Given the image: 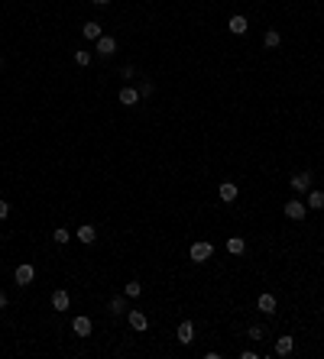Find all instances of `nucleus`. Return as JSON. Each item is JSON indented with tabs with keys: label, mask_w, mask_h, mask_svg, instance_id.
<instances>
[{
	"label": "nucleus",
	"mask_w": 324,
	"mask_h": 359,
	"mask_svg": "<svg viewBox=\"0 0 324 359\" xmlns=\"http://www.w3.org/2000/svg\"><path fill=\"white\" fill-rule=\"evenodd\" d=\"M211 256H214V246H211V243H204V240L191 243V249H188V259H191V262H208Z\"/></svg>",
	"instance_id": "1"
},
{
	"label": "nucleus",
	"mask_w": 324,
	"mask_h": 359,
	"mask_svg": "<svg viewBox=\"0 0 324 359\" xmlns=\"http://www.w3.org/2000/svg\"><path fill=\"white\" fill-rule=\"evenodd\" d=\"M282 214L288 217V220H305V217H308V204H302V201H288V204L282 207Z\"/></svg>",
	"instance_id": "2"
},
{
	"label": "nucleus",
	"mask_w": 324,
	"mask_h": 359,
	"mask_svg": "<svg viewBox=\"0 0 324 359\" xmlns=\"http://www.w3.org/2000/svg\"><path fill=\"white\" fill-rule=\"evenodd\" d=\"M33 278H36V269L30 266V262H23V266H16V272H13V282L16 285H33Z\"/></svg>",
	"instance_id": "3"
},
{
	"label": "nucleus",
	"mask_w": 324,
	"mask_h": 359,
	"mask_svg": "<svg viewBox=\"0 0 324 359\" xmlns=\"http://www.w3.org/2000/svg\"><path fill=\"white\" fill-rule=\"evenodd\" d=\"M52 308H55V311H68V308H72V295H68L65 288H55V291H52Z\"/></svg>",
	"instance_id": "4"
},
{
	"label": "nucleus",
	"mask_w": 324,
	"mask_h": 359,
	"mask_svg": "<svg viewBox=\"0 0 324 359\" xmlns=\"http://www.w3.org/2000/svg\"><path fill=\"white\" fill-rule=\"evenodd\" d=\"M175 337H179V343H195V323H191V320H182L179 323V330H175Z\"/></svg>",
	"instance_id": "5"
},
{
	"label": "nucleus",
	"mask_w": 324,
	"mask_h": 359,
	"mask_svg": "<svg viewBox=\"0 0 324 359\" xmlns=\"http://www.w3.org/2000/svg\"><path fill=\"white\" fill-rule=\"evenodd\" d=\"M72 330L78 337H91V330H94V323H91V317H84V314H78V317L72 320Z\"/></svg>",
	"instance_id": "6"
},
{
	"label": "nucleus",
	"mask_w": 324,
	"mask_h": 359,
	"mask_svg": "<svg viewBox=\"0 0 324 359\" xmlns=\"http://www.w3.org/2000/svg\"><path fill=\"white\" fill-rule=\"evenodd\" d=\"M217 194H221V201H224V204H230V201H237V194H240L237 181H224V185L217 188Z\"/></svg>",
	"instance_id": "7"
},
{
	"label": "nucleus",
	"mask_w": 324,
	"mask_h": 359,
	"mask_svg": "<svg viewBox=\"0 0 324 359\" xmlns=\"http://www.w3.org/2000/svg\"><path fill=\"white\" fill-rule=\"evenodd\" d=\"M113 52H117V39H113V36H101L98 39V55L101 58H110Z\"/></svg>",
	"instance_id": "8"
},
{
	"label": "nucleus",
	"mask_w": 324,
	"mask_h": 359,
	"mask_svg": "<svg viewBox=\"0 0 324 359\" xmlns=\"http://www.w3.org/2000/svg\"><path fill=\"white\" fill-rule=\"evenodd\" d=\"M256 308H259L262 314H266V317H269V314H276V295H269V291H262V295L256 298Z\"/></svg>",
	"instance_id": "9"
},
{
	"label": "nucleus",
	"mask_w": 324,
	"mask_h": 359,
	"mask_svg": "<svg viewBox=\"0 0 324 359\" xmlns=\"http://www.w3.org/2000/svg\"><path fill=\"white\" fill-rule=\"evenodd\" d=\"M292 191H311V172H299V175H292Z\"/></svg>",
	"instance_id": "10"
},
{
	"label": "nucleus",
	"mask_w": 324,
	"mask_h": 359,
	"mask_svg": "<svg viewBox=\"0 0 324 359\" xmlns=\"http://www.w3.org/2000/svg\"><path fill=\"white\" fill-rule=\"evenodd\" d=\"M227 29H230L233 32V36H243V32H247L250 29V23H247V16H230V20H227Z\"/></svg>",
	"instance_id": "11"
},
{
	"label": "nucleus",
	"mask_w": 324,
	"mask_h": 359,
	"mask_svg": "<svg viewBox=\"0 0 324 359\" xmlns=\"http://www.w3.org/2000/svg\"><path fill=\"white\" fill-rule=\"evenodd\" d=\"M127 320H130V327H133V330H146V327H150V317H146L143 311H127Z\"/></svg>",
	"instance_id": "12"
},
{
	"label": "nucleus",
	"mask_w": 324,
	"mask_h": 359,
	"mask_svg": "<svg viewBox=\"0 0 324 359\" xmlns=\"http://www.w3.org/2000/svg\"><path fill=\"white\" fill-rule=\"evenodd\" d=\"M117 101L124 104V107H136V104H139V91H136V87H124V91L117 94Z\"/></svg>",
	"instance_id": "13"
},
{
	"label": "nucleus",
	"mask_w": 324,
	"mask_h": 359,
	"mask_svg": "<svg viewBox=\"0 0 324 359\" xmlns=\"http://www.w3.org/2000/svg\"><path fill=\"white\" fill-rule=\"evenodd\" d=\"M75 236H78V240H81L84 246H87V243H94V240H98V230H94L91 223H81V226L75 230Z\"/></svg>",
	"instance_id": "14"
},
{
	"label": "nucleus",
	"mask_w": 324,
	"mask_h": 359,
	"mask_svg": "<svg viewBox=\"0 0 324 359\" xmlns=\"http://www.w3.org/2000/svg\"><path fill=\"white\" fill-rule=\"evenodd\" d=\"M308 211H324V191H318V188L308 191Z\"/></svg>",
	"instance_id": "15"
},
{
	"label": "nucleus",
	"mask_w": 324,
	"mask_h": 359,
	"mask_svg": "<svg viewBox=\"0 0 324 359\" xmlns=\"http://www.w3.org/2000/svg\"><path fill=\"white\" fill-rule=\"evenodd\" d=\"M227 252H230V256H243V252H247L243 236H230V240H227Z\"/></svg>",
	"instance_id": "16"
},
{
	"label": "nucleus",
	"mask_w": 324,
	"mask_h": 359,
	"mask_svg": "<svg viewBox=\"0 0 324 359\" xmlns=\"http://www.w3.org/2000/svg\"><path fill=\"white\" fill-rule=\"evenodd\" d=\"M292 349H295V340L292 337H279L276 340V356H288Z\"/></svg>",
	"instance_id": "17"
},
{
	"label": "nucleus",
	"mask_w": 324,
	"mask_h": 359,
	"mask_svg": "<svg viewBox=\"0 0 324 359\" xmlns=\"http://www.w3.org/2000/svg\"><path fill=\"white\" fill-rule=\"evenodd\" d=\"M81 29H84V39H94V42H98V39L104 36V29H101V23H94V20H91V23H84V26H81Z\"/></svg>",
	"instance_id": "18"
},
{
	"label": "nucleus",
	"mask_w": 324,
	"mask_h": 359,
	"mask_svg": "<svg viewBox=\"0 0 324 359\" xmlns=\"http://www.w3.org/2000/svg\"><path fill=\"white\" fill-rule=\"evenodd\" d=\"M279 42H282L279 29H266V36H262V46H266V49H279Z\"/></svg>",
	"instance_id": "19"
},
{
	"label": "nucleus",
	"mask_w": 324,
	"mask_h": 359,
	"mask_svg": "<svg viewBox=\"0 0 324 359\" xmlns=\"http://www.w3.org/2000/svg\"><path fill=\"white\" fill-rule=\"evenodd\" d=\"M75 62L81 65V68H87V65L94 62V52H87V49H78V52H75Z\"/></svg>",
	"instance_id": "20"
},
{
	"label": "nucleus",
	"mask_w": 324,
	"mask_h": 359,
	"mask_svg": "<svg viewBox=\"0 0 324 359\" xmlns=\"http://www.w3.org/2000/svg\"><path fill=\"white\" fill-rule=\"evenodd\" d=\"M110 314H127V295L110 298Z\"/></svg>",
	"instance_id": "21"
},
{
	"label": "nucleus",
	"mask_w": 324,
	"mask_h": 359,
	"mask_svg": "<svg viewBox=\"0 0 324 359\" xmlns=\"http://www.w3.org/2000/svg\"><path fill=\"white\" fill-rule=\"evenodd\" d=\"M52 240H55V243H58V246H65V243H68V240H72V233H68V230H65V226H55V233H52Z\"/></svg>",
	"instance_id": "22"
},
{
	"label": "nucleus",
	"mask_w": 324,
	"mask_h": 359,
	"mask_svg": "<svg viewBox=\"0 0 324 359\" xmlns=\"http://www.w3.org/2000/svg\"><path fill=\"white\" fill-rule=\"evenodd\" d=\"M124 295L127 298H139V295H143V285H139V282H127L124 285Z\"/></svg>",
	"instance_id": "23"
},
{
	"label": "nucleus",
	"mask_w": 324,
	"mask_h": 359,
	"mask_svg": "<svg viewBox=\"0 0 324 359\" xmlns=\"http://www.w3.org/2000/svg\"><path fill=\"white\" fill-rule=\"evenodd\" d=\"M247 337H250V340H262V337H266V330H262V327H259V323H250V330H247Z\"/></svg>",
	"instance_id": "24"
},
{
	"label": "nucleus",
	"mask_w": 324,
	"mask_h": 359,
	"mask_svg": "<svg viewBox=\"0 0 324 359\" xmlns=\"http://www.w3.org/2000/svg\"><path fill=\"white\" fill-rule=\"evenodd\" d=\"M153 91H156L153 81H143V84H139V97H153Z\"/></svg>",
	"instance_id": "25"
},
{
	"label": "nucleus",
	"mask_w": 324,
	"mask_h": 359,
	"mask_svg": "<svg viewBox=\"0 0 324 359\" xmlns=\"http://www.w3.org/2000/svg\"><path fill=\"white\" fill-rule=\"evenodd\" d=\"M7 214H10V204H7V201H4V198H0V220H4V217H7Z\"/></svg>",
	"instance_id": "26"
},
{
	"label": "nucleus",
	"mask_w": 324,
	"mask_h": 359,
	"mask_svg": "<svg viewBox=\"0 0 324 359\" xmlns=\"http://www.w3.org/2000/svg\"><path fill=\"white\" fill-rule=\"evenodd\" d=\"M120 75H124V78H133L136 72H133V65H124V68H120Z\"/></svg>",
	"instance_id": "27"
},
{
	"label": "nucleus",
	"mask_w": 324,
	"mask_h": 359,
	"mask_svg": "<svg viewBox=\"0 0 324 359\" xmlns=\"http://www.w3.org/2000/svg\"><path fill=\"white\" fill-rule=\"evenodd\" d=\"M0 308H7V295L4 291H0Z\"/></svg>",
	"instance_id": "28"
},
{
	"label": "nucleus",
	"mask_w": 324,
	"mask_h": 359,
	"mask_svg": "<svg viewBox=\"0 0 324 359\" xmlns=\"http://www.w3.org/2000/svg\"><path fill=\"white\" fill-rule=\"evenodd\" d=\"M94 4H98V7H107V4H110V0H94Z\"/></svg>",
	"instance_id": "29"
},
{
	"label": "nucleus",
	"mask_w": 324,
	"mask_h": 359,
	"mask_svg": "<svg viewBox=\"0 0 324 359\" xmlns=\"http://www.w3.org/2000/svg\"><path fill=\"white\" fill-rule=\"evenodd\" d=\"M0 65H4V58H0Z\"/></svg>",
	"instance_id": "30"
}]
</instances>
